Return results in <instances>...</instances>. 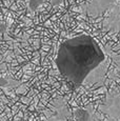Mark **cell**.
I'll list each match as a JSON object with an SVG mask.
<instances>
[{"mask_svg": "<svg viewBox=\"0 0 120 121\" xmlns=\"http://www.w3.org/2000/svg\"><path fill=\"white\" fill-rule=\"evenodd\" d=\"M111 63L107 50L86 33L64 39L55 58L60 75L75 85L103 81Z\"/></svg>", "mask_w": 120, "mask_h": 121, "instance_id": "obj_1", "label": "cell"}, {"mask_svg": "<svg viewBox=\"0 0 120 121\" xmlns=\"http://www.w3.org/2000/svg\"><path fill=\"white\" fill-rule=\"evenodd\" d=\"M45 121H68L73 116L68 101L64 97L58 96L47 104V108L43 111Z\"/></svg>", "mask_w": 120, "mask_h": 121, "instance_id": "obj_2", "label": "cell"}, {"mask_svg": "<svg viewBox=\"0 0 120 121\" xmlns=\"http://www.w3.org/2000/svg\"><path fill=\"white\" fill-rule=\"evenodd\" d=\"M98 111L107 117L105 121H120V93H108Z\"/></svg>", "mask_w": 120, "mask_h": 121, "instance_id": "obj_3", "label": "cell"}, {"mask_svg": "<svg viewBox=\"0 0 120 121\" xmlns=\"http://www.w3.org/2000/svg\"><path fill=\"white\" fill-rule=\"evenodd\" d=\"M119 2L120 0H89L86 3L81 4L79 12L89 17L97 18Z\"/></svg>", "mask_w": 120, "mask_h": 121, "instance_id": "obj_4", "label": "cell"}, {"mask_svg": "<svg viewBox=\"0 0 120 121\" xmlns=\"http://www.w3.org/2000/svg\"><path fill=\"white\" fill-rule=\"evenodd\" d=\"M102 27L105 32L120 33V2L108 10L107 16L102 22Z\"/></svg>", "mask_w": 120, "mask_h": 121, "instance_id": "obj_5", "label": "cell"}, {"mask_svg": "<svg viewBox=\"0 0 120 121\" xmlns=\"http://www.w3.org/2000/svg\"><path fill=\"white\" fill-rule=\"evenodd\" d=\"M73 117L76 121H100L102 119V114L99 115L93 104L84 106V108H75L73 110Z\"/></svg>", "mask_w": 120, "mask_h": 121, "instance_id": "obj_6", "label": "cell"}, {"mask_svg": "<svg viewBox=\"0 0 120 121\" xmlns=\"http://www.w3.org/2000/svg\"><path fill=\"white\" fill-rule=\"evenodd\" d=\"M26 1V8L29 14L33 17L36 14V12L45 3L47 0H25Z\"/></svg>", "mask_w": 120, "mask_h": 121, "instance_id": "obj_7", "label": "cell"}, {"mask_svg": "<svg viewBox=\"0 0 120 121\" xmlns=\"http://www.w3.org/2000/svg\"><path fill=\"white\" fill-rule=\"evenodd\" d=\"M0 83H1V87L2 90H4V88L9 87V88H13L15 86H17L18 84H20V82H17L16 80H14L11 77H8L6 78L5 76L2 74L1 75V79H0Z\"/></svg>", "mask_w": 120, "mask_h": 121, "instance_id": "obj_8", "label": "cell"}, {"mask_svg": "<svg viewBox=\"0 0 120 121\" xmlns=\"http://www.w3.org/2000/svg\"><path fill=\"white\" fill-rule=\"evenodd\" d=\"M107 53L108 55H110L111 59H112V62H114L115 64H116V69L119 72V76H120V57L119 55H117L116 53L112 52V51L107 50Z\"/></svg>", "mask_w": 120, "mask_h": 121, "instance_id": "obj_9", "label": "cell"}]
</instances>
